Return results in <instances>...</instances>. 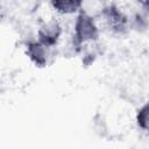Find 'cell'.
<instances>
[{
    "label": "cell",
    "instance_id": "1",
    "mask_svg": "<svg viewBox=\"0 0 149 149\" xmlns=\"http://www.w3.org/2000/svg\"><path fill=\"white\" fill-rule=\"evenodd\" d=\"M76 34L74 38L77 44H81L90 40H95L98 37V29L94 24L93 19L85 12H81L76 22Z\"/></svg>",
    "mask_w": 149,
    "mask_h": 149
},
{
    "label": "cell",
    "instance_id": "2",
    "mask_svg": "<svg viewBox=\"0 0 149 149\" xmlns=\"http://www.w3.org/2000/svg\"><path fill=\"white\" fill-rule=\"evenodd\" d=\"M40 35V43L44 47H51L56 44L59 35H61V27L57 22H51L47 24L44 28H42L38 33Z\"/></svg>",
    "mask_w": 149,
    "mask_h": 149
},
{
    "label": "cell",
    "instance_id": "3",
    "mask_svg": "<svg viewBox=\"0 0 149 149\" xmlns=\"http://www.w3.org/2000/svg\"><path fill=\"white\" fill-rule=\"evenodd\" d=\"M104 15L108 22V24L116 31H122L126 28V17L123 14L114 6L105 8Z\"/></svg>",
    "mask_w": 149,
    "mask_h": 149
},
{
    "label": "cell",
    "instance_id": "4",
    "mask_svg": "<svg viewBox=\"0 0 149 149\" xmlns=\"http://www.w3.org/2000/svg\"><path fill=\"white\" fill-rule=\"evenodd\" d=\"M43 44L38 43H30L28 45V55L30 59L38 66H43L47 63V51Z\"/></svg>",
    "mask_w": 149,
    "mask_h": 149
},
{
    "label": "cell",
    "instance_id": "5",
    "mask_svg": "<svg viewBox=\"0 0 149 149\" xmlns=\"http://www.w3.org/2000/svg\"><path fill=\"white\" fill-rule=\"evenodd\" d=\"M51 5L54 6V8L61 13H65V14H69V13H73L76 12L80 6H81V2L80 1H52Z\"/></svg>",
    "mask_w": 149,
    "mask_h": 149
},
{
    "label": "cell",
    "instance_id": "6",
    "mask_svg": "<svg viewBox=\"0 0 149 149\" xmlns=\"http://www.w3.org/2000/svg\"><path fill=\"white\" fill-rule=\"evenodd\" d=\"M136 121L142 129L149 132V101L139 111L136 115Z\"/></svg>",
    "mask_w": 149,
    "mask_h": 149
}]
</instances>
